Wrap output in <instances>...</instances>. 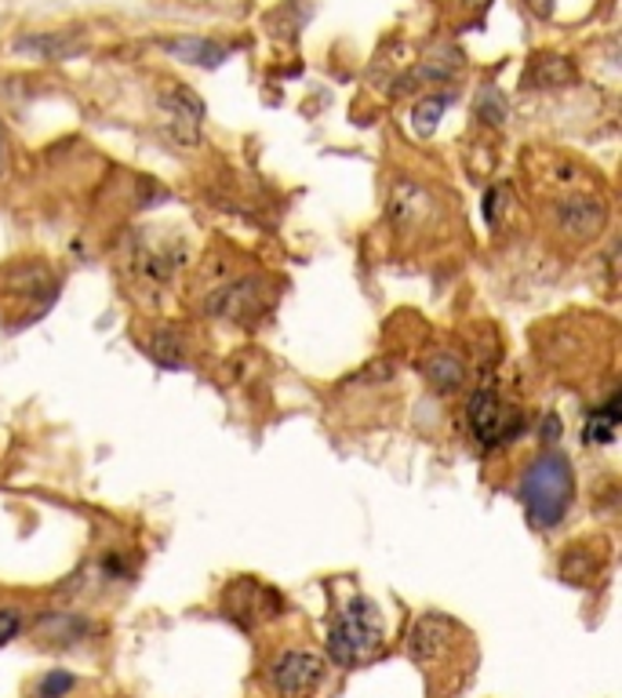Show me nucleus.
Listing matches in <instances>:
<instances>
[{"label":"nucleus","mask_w":622,"mask_h":698,"mask_svg":"<svg viewBox=\"0 0 622 698\" xmlns=\"http://www.w3.org/2000/svg\"><path fill=\"white\" fill-rule=\"evenodd\" d=\"M575 495V477L564 455H542L535 459L525 477H520V502L528 510V520L535 528H553L564 520V513L572 506Z\"/></svg>","instance_id":"f257e3e1"},{"label":"nucleus","mask_w":622,"mask_h":698,"mask_svg":"<svg viewBox=\"0 0 622 698\" xmlns=\"http://www.w3.org/2000/svg\"><path fill=\"white\" fill-rule=\"evenodd\" d=\"M382 648V622L376 604L368 597H354L338 611L335 626L327 629V655L335 666H360L371 662Z\"/></svg>","instance_id":"f03ea898"},{"label":"nucleus","mask_w":622,"mask_h":698,"mask_svg":"<svg viewBox=\"0 0 622 698\" xmlns=\"http://www.w3.org/2000/svg\"><path fill=\"white\" fill-rule=\"evenodd\" d=\"M466 426H470L473 440H477L481 448H503V444H510L520 433L525 419H520V411L514 404H506L495 389L484 386L470 397Z\"/></svg>","instance_id":"7ed1b4c3"},{"label":"nucleus","mask_w":622,"mask_h":698,"mask_svg":"<svg viewBox=\"0 0 622 698\" xmlns=\"http://www.w3.org/2000/svg\"><path fill=\"white\" fill-rule=\"evenodd\" d=\"M157 113H161V131L175 146H197L200 124H205V102L183 84H168L157 95Z\"/></svg>","instance_id":"20e7f679"},{"label":"nucleus","mask_w":622,"mask_h":698,"mask_svg":"<svg viewBox=\"0 0 622 698\" xmlns=\"http://www.w3.org/2000/svg\"><path fill=\"white\" fill-rule=\"evenodd\" d=\"M269 306V295H266V281L258 277H247V281H233L219 288L208 299V313H219L226 320H233V324H244V320H255L263 317Z\"/></svg>","instance_id":"39448f33"},{"label":"nucleus","mask_w":622,"mask_h":698,"mask_svg":"<svg viewBox=\"0 0 622 698\" xmlns=\"http://www.w3.org/2000/svg\"><path fill=\"white\" fill-rule=\"evenodd\" d=\"M274 688L288 698H299V695H310L316 684L324 677V662L310 655V651H285L277 662H274Z\"/></svg>","instance_id":"423d86ee"},{"label":"nucleus","mask_w":622,"mask_h":698,"mask_svg":"<svg viewBox=\"0 0 622 698\" xmlns=\"http://www.w3.org/2000/svg\"><path fill=\"white\" fill-rule=\"evenodd\" d=\"M553 215H557L561 230L572 237H594L601 233L608 222V208L597 197H568L553 208Z\"/></svg>","instance_id":"0eeeda50"},{"label":"nucleus","mask_w":622,"mask_h":698,"mask_svg":"<svg viewBox=\"0 0 622 698\" xmlns=\"http://www.w3.org/2000/svg\"><path fill=\"white\" fill-rule=\"evenodd\" d=\"M277 593H269L266 586H258L255 579H241L237 586L230 590V597H226V608H230V615H237L244 626L258 619H269V615H277Z\"/></svg>","instance_id":"6e6552de"},{"label":"nucleus","mask_w":622,"mask_h":698,"mask_svg":"<svg viewBox=\"0 0 622 698\" xmlns=\"http://www.w3.org/2000/svg\"><path fill=\"white\" fill-rule=\"evenodd\" d=\"M459 73H462V55L456 48H437L434 55H426V59L401 80L398 91H412V84H429V80L445 84V80H456Z\"/></svg>","instance_id":"1a4fd4ad"},{"label":"nucleus","mask_w":622,"mask_h":698,"mask_svg":"<svg viewBox=\"0 0 622 698\" xmlns=\"http://www.w3.org/2000/svg\"><path fill=\"white\" fill-rule=\"evenodd\" d=\"M575 66L572 59H564V55H535V59L528 62V73H525V84L528 88H539V91H553V88H568L575 84Z\"/></svg>","instance_id":"9d476101"},{"label":"nucleus","mask_w":622,"mask_h":698,"mask_svg":"<svg viewBox=\"0 0 622 698\" xmlns=\"http://www.w3.org/2000/svg\"><path fill=\"white\" fill-rule=\"evenodd\" d=\"M448 637H451V622L440 619V615H426V619H418L412 629V640H408V651L415 662H429L434 655L448 648Z\"/></svg>","instance_id":"9b49d317"},{"label":"nucleus","mask_w":622,"mask_h":698,"mask_svg":"<svg viewBox=\"0 0 622 698\" xmlns=\"http://www.w3.org/2000/svg\"><path fill=\"white\" fill-rule=\"evenodd\" d=\"M161 48L168 55H175V59H183V62L205 66V70H215V66H222L226 55H230V48H226V44H215V41H205V37H175V41H164Z\"/></svg>","instance_id":"f8f14e48"},{"label":"nucleus","mask_w":622,"mask_h":698,"mask_svg":"<svg viewBox=\"0 0 622 698\" xmlns=\"http://www.w3.org/2000/svg\"><path fill=\"white\" fill-rule=\"evenodd\" d=\"M426 379L437 393H456L462 379H466V368H462L456 353H437V357L426 361Z\"/></svg>","instance_id":"ddd939ff"},{"label":"nucleus","mask_w":622,"mask_h":698,"mask_svg":"<svg viewBox=\"0 0 622 698\" xmlns=\"http://www.w3.org/2000/svg\"><path fill=\"white\" fill-rule=\"evenodd\" d=\"M15 48L19 52H37L41 59H70V55L84 52V41L66 37V33H48V37H22Z\"/></svg>","instance_id":"4468645a"},{"label":"nucleus","mask_w":622,"mask_h":698,"mask_svg":"<svg viewBox=\"0 0 622 698\" xmlns=\"http://www.w3.org/2000/svg\"><path fill=\"white\" fill-rule=\"evenodd\" d=\"M619 430V397H612L608 404L594 408L586 415V440L590 444H612Z\"/></svg>","instance_id":"2eb2a0df"},{"label":"nucleus","mask_w":622,"mask_h":698,"mask_svg":"<svg viewBox=\"0 0 622 698\" xmlns=\"http://www.w3.org/2000/svg\"><path fill=\"white\" fill-rule=\"evenodd\" d=\"M150 357L161 364V368H172V371L186 368V346L175 331H157L150 339Z\"/></svg>","instance_id":"dca6fc26"},{"label":"nucleus","mask_w":622,"mask_h":698,"mask_svg":"<svg viewBox=\"0 0 622 698\" xmlns=\"http://www.w3.org/2000/svg\"><path fill=\"white\" fill-rule=\"evenodd\" d=\"M445 110H448V95H426V99H418L415 110H412V131L423 135V139H426V135H434L440 117H445Z\"/></svg>","instance_id":"f3484780"},{"label":"nucleus","mask_w":622,"mask_h":698,"mask_svg":"<svg viewBox=\"0 0 622 698\" xmlns=\"http://www.w3.org/2000/svg\"><path fill=\"white\" fill-rule=\"evenodd\" d=\"M477 117L488 124V128H506V121H510V106H506L503 91L495 84H484L477 91Z\"/></svg>","instance_id":"a211bd4d"},{"label":"nucleus","mask_w":622,"mask_h":698,"mask_svg":"<svg viewBox=\"0 0 622 698\" xmlns=\"http://www.w3.org/2000/svg\"><path fill=\"white\" fill-rule=\"evenodd\" d=\"M510 197H514L510 186H492L488 197H484V219H488L492 226L499 222V211L510 208Z\"/></svg>","instance_id":"6ab92c4d"},{"label":"nucleus","mask_w":622,"mask_h":698,"mask_svg":"<svg viewBox=\"0 0 622 698\" xmlns=\"http://www.w3.org/2000/svg\"><path fill=\"white\" fill-rule=\"evenodd\" d=\"M70 688H73L70 673H48V677L41 680V698H62Z\"/></svg>","instance_id":"aec40b11"},{"label":"nucleus","mask_w":622,"mask_h":698,"mask_svg":"<svg viewBox=\"0 0 622 698\" xmlns=\"http://www.w3.org/2000/svg\"><path fill=\"white\" fill-rule=\"evenodd\" d=\"M19 626H22V615L15 608H0V648L19 633Z\"/></svg>","instance_id":"412c9836"},{"label":"nucleus","mask_w":622,"mask_h":698,"mask_svg":"<svg viewBox=\"0 0 622 698\" xmlns=\"http://www.w3.org/2000/svg\"><path fill=\"white\" fill-rule=\"evenodd\" d=\"M553 4H557V0H528V8L535 11L539 19H550L553 15Z\"/></svg>","instance_id":"4be33fe9"},{"label":"nucleus","mask_w":622,"mask_h":698,"mask_svg":"<svg viewBox=\"0 0 622 698\" xmlns=\"http://www.w3.org/2000/svg\"><path fill=\"white\" fill-rule=\"evenodd\" d=\"M462 4H466V8H473V11H484V8L492 4V0H462Z\"/></svg>","instance_id":"5701e85b"},{"label":"nucleus","mask_w":622,"mask_h":698,"mask_svg":"<svg viewBox=\"0 0 622 698\" xmlns=\"http://www.w3.org/2000/svg\"><path fill=\"white\" fill-rule=\"evenodd\" d=\"M4 153H8V146H4V131H0V175H4Z\"/></svg>","instance_id":"b1692460"}]
</instances>
